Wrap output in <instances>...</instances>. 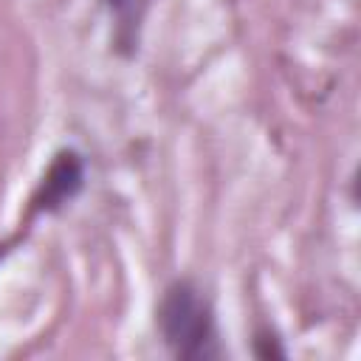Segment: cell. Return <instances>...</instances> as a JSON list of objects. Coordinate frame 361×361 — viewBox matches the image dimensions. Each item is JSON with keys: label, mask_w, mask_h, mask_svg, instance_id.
Listing matches in <instances>:
<instances>
[{"label": "cell", "mask_w": 361, "mask_h": 361, "mask_svg": "<svg viewBox=\"0 0 361 361\" xmlns=\"http://www.w3.org/2000/svg\"><path fill=\"white\" fill-rule=\"evenodd\" d=\"M107 6L118 14V17H130L135 8V0H107Z\"/></svg>", "instance_id": "obj_4"}, {"label": "cell", "mask_w": 361, "mask_h": 361, "mask_svg": "<svg viewBox=\"0 0 361 361\" xmlns=\"http://www.w3.org/2000/svg\"><path fill=\"white\" fill-rule=\"evenodd\" d=\"M85 186V161L76 149H59L48 164L31 203L37 212H56L71 203Z\"/></svg>", "instance_id": "obj_2"}, {"label": "cell", "mask_w": 361, "mask_h": 361, "mask_svg": "<svg viewBox=\"0 0 361 361\" xmlns=\"http://www.w3.org/2000/svg\"><path fill=\"white\" fill-rule=\"evenodd\" d=\"M158 330L175 358L206 361L220 355L212 305L192 279L166 285L158 305Z\"/></svg>", "instance_id": "obj_1"}, {"label": "cell", "mask_w": 361, "mask_h": 361, "mask_svg": "<svg viewBox=\"0 0 361 361\" xmlns=\"http://www.w3.org/2000/svg\"><path fill=\"white\" fill-rule=\"evenodd\" d=\"M254 353L259 358H285V347L279 344V338L271 330H259L254 338Z\"/></svg>", "instance_id": "obj_3"}]
</instances>
